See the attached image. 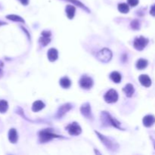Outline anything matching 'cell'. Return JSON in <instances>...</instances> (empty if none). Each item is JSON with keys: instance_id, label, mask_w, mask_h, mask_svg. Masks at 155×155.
Here are the masks:
<instances>
[{"instance_id": "obj_28", "label": "cell", "mask_w": 155, "mask_h": 155, "mask_svg": "<svg viewBox=\"0 0 155 155\" xmlns=\"http://www.w3.org/2000/svg\"><path fill=\"white\" fill-rule=\"evenodd\" d=\"M42 36L50 37V36H51V33H50L49 31H43V32L42 33Z\"/></svg>"}, {"instance_id": "obj_2", "label": "cell", "mask_w": 155, "mask_h": 155, "mask_svg": "<svg viewBox=\"0 0 155 155\" xmlns=\"http://www.w3.org/2000/svg\"><path fill=\"white\" fill-rule=\"evenodd\" d=\"M97 58L100 60V61L103 62V63H107V62L110 61V59L112 57V52L107 48H103L100 51H98L97 54Z\"/></svg>"}, {"instance_id": "obj_32", "label": "cell", "mask_w": 155, "mask_h": 155, "mask_svg": "<svg viewBox=\"0 0 155 155\" xmlns=\"http://www.w3.org/2000/svg\"><path fill=\"white\" fill-rule=\"evenodd\" d=\"M154 147H155V143H154Z\"/></svg>"}, {"instance_id": "obj_16", "label": "cell", "mask_w": 155, "mask_h": 155, "mask_svg": "<svg viewBox=\"0 0 155 155\" xmlns=\"http://www.w3.org/2000/svg\"><path fill=\"white\" fill-rule=\"evenodd\" d=\"M66 14H67V17L69 19H73V17H74L75 11H76V8H75L74 6L73 5H67L66 7Z\"/></svg>"}, {"instance_id": "obj_6", "label": "cell", "mask_w": 155, "mask_h": 155, "mask_svg": "<svg viewBox=\"0 0 155 155\" xmlns=\"http://www.w3.org/2000/svg\"><path fill=\"white\" fill-rule=\"evenodd\" d=\"M79 85L81 88L85 89H89L93 85V80L91 77L87 76H83L79 80Z\"/></svg>"}, {"instance_id": "obj_4", "label": "cell", "mask_w": 155, "mask_h": 155, "mask_svg": "<svg viewBox=\"0 0 155 155\" xmlns=\"http://www.w3.org/2000/svg\"><path fill=\"white\" fill-rule=\"evenodd\" d=\"M104 100L107 103H114L118 100V94L116 90L110 89L104 95Z\"/></svg>"}, {"instance_id": "obj_3", "label": "cell", "mask_w": 155, "mask_h": 155, "mask_svg": "<svg viewBox=\"0 0 155 155\" xmlns=\"http://www.w3.org/2000/svg\"><path fill=\"white\" fill-rule=\"evenodd\" d=\"M147 43H148V39L143 37V36H140V37L135 38V41H134L133 46L136 50L141 51L145 48Z\"/></svg>"}, {"instance_id": "obj_19", "label": "cell", "mask_w": 155, "mask_h": 155, "mask_svg": "<svg viewBox=\"0 0 155 155\" xmlns=\"http://www.w3.org/2000/svg\"><path fill=\"white\" fill-rule=\"evenodd\" d=\"M147 60L145 59H139L136 62V67L138 70H144L147 66Z\"/></svg>"}, {"instance_id": "obj_8", "label": "cell", "mask_w": 155, "mask_h": 155, "mask_svg": "<svg viewBox=\"0 0 155 155\" xmlns=\"http://www.w3.org/2000/svg\"><path fill=\"white\" fill-rule=\"evenodd\" d=\"M138 80H139L140 83L142 85L145 87H149L151 85V79H150L147 75L145 74H142L138 77Z\"/></svg>"}, {"instance_id": "obj_5", "label": "cell", "mask_w": 155, "mask_h": 155, "mask_svg": "<svg viewBox=\"0 0 155 155\" xmlns=\"http://www.w3.org/2000/svg\"><path fill=\"white\" fill-rule=\"evenodd\" d=\"M66 129H67L70 135H79L82 132V129L79 126V124L75 122L71 124H69L68 126L66 127Z\"/></svg>"}, {"instance_id": "obj_7", "label": "cell", "mask_w": 155, "mask_h": 155, "mask_svg": "<svg viewBox=\"0 0 155 155\" xmlns=\"http://www.w3.org/2000/svg\"><path fill=\"white\" fill-rule=\"evenodd\" d=\"M80 111L82 114L86 118H88V119L92 118L91 113V107H90V104L88 103H85V104H82L80 108Z\"/></svg>"}, {"instance_id": "obj_10", "label": "cell", "mask_w": 155, "mask_h": 155, "mask_svg": "<svg viewBox=\"0 0 155 155\" xmlns=\"http://www.w3.org/2000/svg\"><path fill=\"white\" fill-rule=\"evenodd\" d=\"M71 105L70 104H66L62 105L61 107H60V108L58 109V111H57V117H62L64 116L66 113H67L68 110H70L71 109Z\"/></svg>"}, {"instance_id": "obj_13", "label": "cell", "mask_w": 155, "mask_h": 155, "mask_svg": "<svg viewBox=\"0 0 155 155\" xmlns=\"http://www.w3.org/2000/svg\"><path fill=\"white\" fill-rule=\"evenodd\" d=\"M96 134L98 135V137H99L100 139L101 140V141L104 143V144L106 146V147H107V148H110V149L113 148V144L111 142V141H110V140L108 139V138H107V137H105V136H104V135H101V134L98 133V132H96Z\"/></svg>"}, {"instance_id": "obj_17", "label": "cell", "mask_w": 155, "mask_h": 155, "mask_svg": "<svg viewBox=\"0 0 155 155\" xmlns=\"http://www.w3.org/2000/svg\"><path fill=\"white\" fill-rule=\"evenodd\" d=\"M60 85L62 88H68L71 85V81L67 77H63L60 80Z\"/></svg>"}, {"instance_id": "obj_27", "label": "cell", "mask_w": 155, "mask_h": 155, "mask_svg": "<svg viewBox=\"0 0 155 155\" xmlns=\"http://www.w3.org/2000/svg\"><path fill=\"white\" fill-rule=\"evenodd\" d=\"M150 14H151L152 16H154L155 17V4L153 5H152L151 8H150Z\"/></svg>"}, {"instance_id": "obj_18", "label": "cell", "mask_w": 155, "mask_h": 155, "mask_svg": "<svg viewBox=\"0 0 155 155\" xmlns=\"http://www.w3.org/2000/svg\"><path fill=\"white\" fill-rule=\"evenodd\" d=\"M110 79H112V81L114 82L115 83H119V82L121 81V79H122L120 73H119L116 71L112 72L110 75Z\"/></svg>"}, {"instance_id": "obj_22", "label": "cell", "mask_w": 155, "mask_h": 155, "mask_svg": "<svg viewBox=\"0 0 155 155\" xmlns=\"http://www.w3.org/2000/svg\"><path fill=\"white\" fill-rule=\"evenodd\" d=\"M6 18L8 19V20H13V21L24 23V20H23L22 17H20V16L18 15H15V14H10V15H7Z\"/></svg>"}, {"instance_id": "obj_9", "label": "cell", "mask_w": 155, "mask_h": 155, "mask_svg": "<svg viewBox=\"0 0 155 155\" xmlns=\"http://www.w3.org/2000/svg\"><path fill=\"white\" fill-rule=\"evenodd\" d=\"M155 122V117L153 115H147L143 118V124L146 127H150Z\"/></svg>"}, {"instance_id": "obj_29", "label": "cell", "mask_w": 155, "mask_h": 155, "mask_svg": "<svg viewBox=\"0 0 155 155\" xmlns=\"http://www.w3.org/2000/svg\"><path fill=\"white\" fill-rule=\"evenodd\" d=\"M19 1L23 5H27L28 3H29V0H19Z\"/></svg>"}, {"instance_id": "obj_14", "label": "cell", "mask_w": 155, "mask_h": 155, "mask_svg": "<svg viewBox=\"0 0 155 155\" xmlns=\"http://www.w3.org/2000/svg\"><path fill=\"white\" fill-rule=\"evenodd\" d=\"M122 90H123L124 93L126 94V95L127 97L132 96V95L134 94V91H135L133 85L130 83H129V84H127V85H125V87L122 88Z\"/></svg>"}, {"instance_id": "obj_31", "label": "cell", "mask_w": 155, "mask_h": 155, "mask_svg": "<svg viewBox=\"0 0 155 155\" xmlns=\"http://www.w3.org/2000/svg\"><path fill=\"white\" fill-rule=\"evenodd\" d=\"M3 24H5V23H4V22H2V21H0V26H1V25H3Z\"/></svg>"}, {"instance_id": "obj_26", "label": "cell", "mask_w": 155, "mask_h": 155, "mask_svg": "<svg viewBox=\"0 0 155 155\" xmlns=\"http://www.w3.org/2000/svg\"><path fill=\"white\" fill-rule=\"evenodd\" d=\"M69 2H72V3L75 4V5H78V6L81 7V8H85V7L84 6V5H82V3H81L80 2H79V1H77V0H68Z\"/></svg>"}, {"instance_id": "obj_21", "label": "cell", "mask_w": 155, "mask_h": 155, "mask_svg": "<svg viewBox=\"0 0 155 155\" xmlns=\"http://www.w3.org/2000/svg\"><path fill=\"white\" fill-rule=\"evenodd\" d=\"M8 104L5 100H0V113H4L8 110Z\"/></svg>"}, {"instance_id": "obj_20", "label": "cell", "mask_w": 155, "mask_h": 155, "mask_svg": "<svg viewBox=\"0 0 155 155\" xmlns=\"http://www.w3.org/2000/svg\"><path fill=\"white\" fill-rule=\"evenodd\" d=\"M118 10L119 12L122 13V14H126L129 12V5L126 3H120L118 5Z\"/></svg>"}, {"instance_id": "obj_24", "label": "cell", "mask_w": 155, "mask_h": 155, "mask_svg": "<svg viewBox=\"0 0 155 155\" xmlns=\"http://www.w3.org/2000/svg\"><path fill=\"white\" fill-rule=\"evenodd\" d=\"M131 26H132V27L135 29H139V21H138V20H133V21H132V23H131Z\"/></svg>"}, {"instance_id": "obj_15", "label": "cell", "mask_w": 155, "mask_h": 155, "mask_svg": "<svg viewBox=\"0 0 155 155\" xmlns=\"http://www.w3.org/2000/svg\"><path fill=\"white\" fill-rule=\"evenodd\" d=\"M45 107V104L42 102V101H36L33 104V106H32V110L33 112H38L39 110H41L42 109L44 108Z\"/></svg>"}, {"instance_id": "obj_23", "label": "cell", "mask_w": 155, "mask_h": 155, "mask_svg": "<svg viewBox=\"0 0 155 155\" xmlns=\"http://www.w3.org/2000/svg\"><path fill=\"white\" fill-rule=\"evenodd\" d=\"M50 41H51V39H50L49 37L42 36V37L39 39V43H40L42 46H46V45L49 43Z\"/></svg>"}, {"instance_id": "obj_30", "label": "cell", "mask_w": 155, "mask_h": 155, "mask_svg": "<svg viewBox=\"0 0 155 155\" xmlns=\"http://www.w3.org/2000/svg\"><path fill=\"white\" fill-rule=\"evenodd\" d=\"M2 75H3V72H2V70L1 68H0V78L2 77Z\"/></svg>"}, {"instance_id": "obj_12", "label": "cell", "mask_w": 155, "mask_h": 155, "mask_svg": "<svg viewBox=\"0 0 155 155\" xmlns=\"http://www.w3.org/2000/svg\"><path fill=\"white\" fill-rule=\"evenodd\" d=\"M58 57V52L55 48H50L48 51V58L50 61L53 62Z\"/></svg>"}, {"instance_id": "obj_11", "label": "cell", "mask_w": 155, "mask_h": 155, "mask_svg": "<svg viewBox=\"0 0 155 155\" xmlns=\"http://www.w3.org/2000/svg\"><path fill=\"white\" fill-rule=\"evenodd\" d=\"M17 138H18V136H17V133L16 129H14V128L10 129L9 132H8V139H9L10 142L14 144V143L17 142Z\"/></svg>"}, {"instance_id": "obj_1", "label": "cell", "mask_w": 155, "mask_h": 155, "mask_svg": "<svg viewBox=\"0 0 155 155\" xmlns=\"http://www.w3.org/2000/svg\"><path fill=\"white\" fill-rule=\"evenodd\" d=\"M59 135H55L49 129H45L39 132V141L42 143L47 142L54 138H59Z\"/></svg>"}, {"instance_id": "obj_25", "label": "cell", "mask_w": 155, "mask_h": 155, "mask_svg": "<svg viewBox=\"0 0 155 155\" xmlns=\"http://www.w3.org/2000/svg\"><path fill=\"white\" fill-rule=\"evenodd\" d=\"M128 4H129L130 6L135 7L138 4V0H127Z\"/></svg>"}]
</instances>
